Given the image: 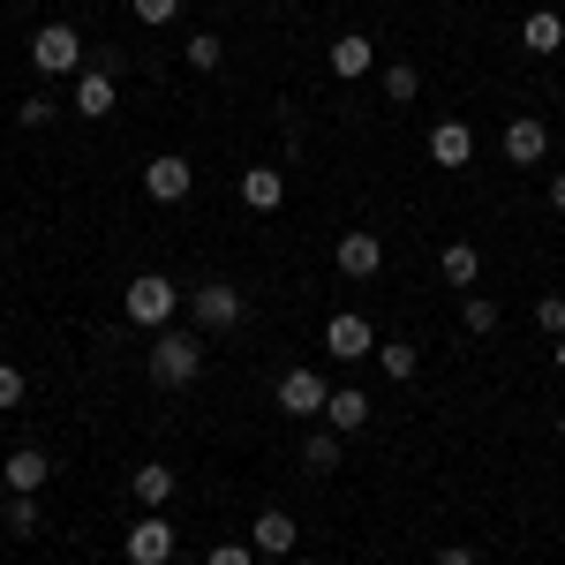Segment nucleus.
<instances>
[{
	"instance_id": "9d476101",
	"label": "nucleus",
	"mask_w": 565,
	"mask_h": 565,
	"mask_svg": "<svg viewBox=\"0 0 565 565\" xmlns=\"http://www.w3.org/2000/svg\"><path fill=\"white\" fill-rule=\"evenodd\" d=\"M271 399H279L287 415H302V423H309V415H324V399H332V392H324V377H317V370H287Z\"/></svg>"
},
{
	"instance_id": "0eeeda50",
	"label": "nucleus",
	"mask_w": 565,
	"mask_h": 565,
	"mask_svg": "<svg viewBox=\"0 0 565 565\" xmlns=\"http://www.w3.org/2000/svg\"><path fill=\"white\" fill-rule=\"evenodd\" d=\"M332 264H340L348 279H377V271H385V242H377L370 226H348L340 249H332Z\"/></svg>"
},
{
	"instance_id": "39448f33",
	"label": "nucleus",
	"mask_w": 565,
	"mask_h": 565,
	"mask_svg": "<svg viewBox=\"0 0 565 565\" xmlns=\"http://www.w3.org/2000/svg\"><path fill=\"white\" fill-rule=\"evenodd\" d=\"M121 558L129 565H174V521H167V513H143V521L121 535Z\"/></svg>"
},
{
	"instance_id": "393cba45",
	"label": "nucleus",
	"mask_w": 565,
	"mask_h": 565,
	"mask_svg": "<svg viewBox=\"0 0 565 565\" xmlns=\"http://www.w3.org/2000/svg\"><path fill=\"white\" fill-rule=\"evenodd\" d=\"M460 324H468L476 340H490V332H498V302H490V295H468V309H460Z\"/></svg>"
},
{
	"instance_id": "412c9836",
	"label": "nucleus",
	"mask_w": 565,
	"mask_h": 565,
	"mask_svg": "<svg viewBox=\"0 0 565 565\" xmlns=\"http://www.w3.org/2000/svg\"><path fill=\"white\" fill-rule=\"evenodd\" d=\"M302 468H309V476H332V468H340V430H332V423H324V430H309Z\"/></svg>"
},
{
	"instance_id": "f3484780",
	"label": "nucleus",
	"mask_w": 565,
	"mask_h": 565,
	"mask_svg": "<svg viewBox=\"0 0 565 565\" xmlns=\"http://www.w3.org/2000/svg\"><path fill=\"white\" fill-rule=\"evenodd\" d=\"M430 159L437 167H468V159H476V129H468V121H437L430 129Z\"/></svg>"
},
{
	"instance_id": "bb28decb",
	"label": "nucleus",
	"mask_w": 565,
	"mask_h": 565,
	"mask_svg": "<svg viewBox=\"0 0 565 565\" xmlns=\"http://www.w3.org/2000/svg\"><path fill=\"white\" fill-rule=\"evenodd\" d=\"M415 90H423V76H415L407 61H392V68H385V98H392V106H407Z\"/></svg>"
},
{
	"instance_id": "a211bd4d",
	"label": "nucleus",
	"mask_w": 565,
	"mask_h": 565,
	"mask_svg": "<svg viewBox=\"0 0 565 565\" xmlns=\"http://www.w3.org/2000/svg\"><path fill=\"white\" fill-rule=\"evenodd\" d=\"M521 45L535 53V61H551V53L565 45V15H551V8H535V15L521 23Z\"/></svg>"
},
{
	"instance_id": "6ab92c4d",
	"label": "nucleus",
	"mask_w": 565,
	"mask_h": 565,
	"mask_svg": "<svg viewBox=\"0 0 565 565\" xmlns=\"http://www.w3.org/2000/svg\"><path fill=\"white\" fill-rule=\"evenodd\" d=\"M324 423H332V430H362V423H370V392L340 385L332 399H324Z\"/></svg>"
},
{
	"instance_id": "6e6552de",
	"label": "nucleus",
	"mask_w": 565,
	"mask_h": 565,
	"mask_svg": "<svg viewBox=\"0 0 565 565\" xmlns=\"http://www.w3.org/2000/svg\"><path fill=\"white\" fill-rule=\"evenodd\" d=\"M324 354H332V362H362V354H377V332H370V317L340 309V317L324 324Z\"/></svg>"
},
{
	"instance_id": "f704fd0d",
	"label": "nucleus",
	"mask_w": 565,
	"mask_h": 565,
	"mask_svg": "<svg viewBox=\"0 0 565 565\" xmlns=\"http://www.w3.org/2000/svg\"><path fill=\"white\" fill-rule=\"evenodd\" d=\"M558 445H565V415H558Z\"/></svg>"
},
{
	"instance_id": "f03ea898",
	"label": "nucleus",
	"mask_w": 565,
	"mask_h": 565,
	"mask_svg": "<svg viewBox=\"0 0 565 565\" xmlns=\"http://www.w3.org/2000/svg\"><path fill=\"white\" fill-rule=\"evenodd\" d=\"M174 309H181V287H174V279H159V271L129 279V295H121V317H129L136 332H167Z\"/></svg>"
},
{
	"instance_id": "a878e982",
	"label": "nucleus",
	"mask_w": 565,
	"mask_h": 565,
	"mask_svg": "<svg viewBox=\"0 0 565 565\" xmlns=\"http://www.w3.org/2000/svg\"><path fill=\"white\" fill-rule=\"evenodd\" d=\"M53 114H61V98H53V90H31V98L15 106V121H23V129H45Z\"/></svg>"
},
{
	"instance_id": "4be33fe9",
	"label": "nucleus",
	"mask_w": 565,
	"mask_h": 565,
	"mask_svg": "<svg viewBox=\"0 0 565 565\" xmlns=\"http://www.w3.org/2000/svg\"><path fill=\"white\" fill-rule=\"evenodd\" d=\"M0 527H8V535H39V498H31V490H15V498H8V505H0Z\"/></svg>"
},
{
	"instance_id": "4468645a",
	"label": "nucleus",
	"mask_w": 565,
	"mask_h": 565,
	"mask_svg": "<svg viewBox=\"0 0 565 565\" xmlns=\"http://www.w3.org/2000/svg\"><path fill=\"white\" fill-rule=\"evenodd\" d=\"M129 490H136V505H143V513H159V505H167V498L181 490V476L167 468V460H143V468L129 476Z\"/></svg>"
},
{
	"instance_id": "1a4fd4ad",
	"label": "nucleus",
	"mask_w": 565,
	"mask_h": 565,
	"mask_svg": "<svg viewBox=\"0 0 565 565\" xmlns=\"http://www.w3.org/2000/svg\"><path fill=\"white\" fill-rule=\"evenodd\" d=\"M295 543H302V527H295V513H279V505H264L257 521H249V551L257 558H287Z\"/></svg>"
},
{
	"instance_id": "f8f14e48",
	"label": "nucleus",
	"mask_w": 565,
	"mask_h": 565,
	"mask_svg": "<svg viewBox=\"0 0 565 565\" xmlns=\"http://www.w3.org/2000/svg\"><path fill=\"white\" fill-rule=\"evenodd\" d=\"M543 151H551V129H543L535 114L505 121V159H513V167H543Z\"/></svg>"
},
{
	"instance_id": "423d86ee",
	"label": "nucleus",
	"mask_w": 565,
	"mask_h": 565,
	"mask_svg": "<svg viewBox=\"0 0 565 565\" xmlns=\"http://www.w3.org/2000/svg\"><path fill=\"white\" fill-rule=\"evenodd\" d=\"M189 189H196V167H189L181 151H159V159L143 167V196H151V204H181Z\"/></svg>"
},
{
	"instance_id": "f257e3e1",
	"label": "nucleus",
	"mask_w": 565,
	"mask_h": 565,
	"mask_svg": "<svg viewBox=\"0 0 565 565\" xmlns=\"http://www.w3.org/2000/svg\"><path fill=\"white\" fill-rule=\"evenodd\" d=\"M151 377L167 392H181V385H196L204 377V332H181V324H167V332H151Z\"/></svg>"
},
{
	"instance_id": "7ed1b4c3",
	"label": "nucleus",
	"mask_w": 565,
	"mask_h": 565,
	"mask_svg": "<svg viewBox=\"0 0 565 565\" xmlns=\"http://www.w3.org/2000/svg\"><path fill=\"white\" fill-rule=\"evenodd\" d=\"M31 68H39V76H84V31H76V23H39Z\"/></svg>"
},
{
	"instance_id": "dca6fc26",
	"label": "nucleus",
	"mask_w": 565,
	"mask_h": 565,
	"mask_svg": "<svg viewBox=\"0 0 565 565\" xmlns=\"http://www.w3.org/2000/svg\"><path fill=\"white\" fill-rule=\"evenodd\" d=\"M242 204L249 212H279L287 204V174L279 167H242Z\"/></svg>"
},
{
	"instance_id": "c85d7f7f",
	"label": "nucleus",
	"mask_w": 565,
	"mask_h": 565,
	"mask_svg": "<svg viewBox=\"0 0 565 565\" xmlns=\"http://www.w3.org/2000/svg\"><path fill=\"white\" fill-rule=\"evenodd\" d=\"M535 324H543L551 340H565V295H543V302H535Z\"/></svg>"
},
{
	"instance_id": "20e7f679",
	"label": "nucleus",
	"mask_w": 565,
	"mask_h": 565,
	"mask_svg": "<svg viewBox=\"0 0 565 565\" xmlns=\"http://www.w3.org/2000/svg\"><path fill=\"white\" fill-rule=\"evenodd\" d=\"M189 309H196V332H234L242 324V287L234 279H204V287H189Z\"/></svg>"
},
{
	"instance_id": "9b49d317",
	"label": "nucleus",
	"mask_w": 565,
	"mask_h": 565,
	"mask_svg": "<svg viewBox=\"0 0 565 565\" xmlns=\"http://www.w3.org/2000/svg\"><path fill=\"white\" fill-rule=\"evenodd\" d=\"M114 106H121V90H114V68H84V76H76V114H84V121H106Z\"/></svg>"
},
{
	"instance_id": "72a5a7b5",
	"label": "nucleus",
	"mask_w": 565,
	"mask_h": 565,
	"mask_svg": "<svg viewBox=\"0 0 565 565\" xmlns=\"http://www.w3.org/2000/svg\"><path fill=\"white\" fill-rule=\"evenodd\" d=\"M551 362H558V370H565V340H558V348H551Z\"/></svg>"
},
{
	"instance_id": "2eb2a0df",
	"label": "nucleus",
	"mask_w": 565,
	"mask_h": 565,
	"mask_svg": "<svg viewBox=\"0 0 565 565\" xmlns=\"http://www.w3.org/2000/svg\"><path fill=\"white\" fill-rule=\"evenodd\" d=\"M324 61H332V76H340V84H354V76H370V68H377V45L362 39V31H348V39H332Z\"/></svg>"
},
{
	"instance_id": "aec40b11",
	"label": "nucleus",
	"mask_w": 565,
	"mask_h": 565,
	"mask_svg": "<svg viewBox=\"0 0 565 565\" xmlns=\"http://www.w3.org/2000/svg\"><path fill=\"white\" fill-rule=\"evenodd\" d=\"M437 271H445V287H476V279H482L476 242H445V257H437Z\"/></svg>"
},
{
	"instance_id": "473e14b6",
	"label": "nucleus",
	"mask_w": 565,
	"mask_h": 565,
	"mask_svg": "<svg viewBox=\"0 0 565 565\" xmlns=\"http://www.w3.org/2000/svg\"><path fill=\"white\" fill-rule=\"evenodd\" d=\"M551 212H565V167L551 174Z\"/></svg>"
},
{
	"instance_id": "7c9ffc66",
	"label": "nucleus",
	"mask_w": 565,
	"mask_h": 565,
	"mask_svg": "<svg viewBox=\"0 0 565 565\" xmlns=\"http://www.w3.org/2000/svg\"><path fill=\"white\" fill-rule=\"evenodd\" d=\"M15 399H23V370H15V362H0V407H15Z\"/></svg>"
},
{
	"instance_id": "2f4dec72",
	"label": "nucleus",
	"mask_w": 565,
	"mask_h": 565,
	"mask_svg": "<svg viewBox=\"0 0 565 565\" xmlns=\"http://www.w3.org/2000/svg\"><path fill=\"white\" fill-rule=\"evenodd\" d=\"M437 565H476V551H468V543H445V551H437Z\"/></svg>"
},
{
	"instance_id": "5701e85b",
	"label": "nucleus",
	"mask_w": 565,
	"mask_h": 565,
	"mask_svg": "<svg viewBox=\"0 0 565 565\" xmlns=\"http://www.w3.org/2000/svg\"><path fill=\"white\" fill-rule=\"evenodd\" d=\"M181 61H189V68H196V76H212L218 61H226V45H218L212 31H189V39H181Z\"/></svg>"
},
{
	"instance_id": "b1692460",
	"label": "nucleus",
	"mask_w": 565,
	"mask_h": 565,
	"mask_svg": "<svg viewBox=\"0 0 565 565\" xmlns=\"http://www.w3.org/2000/svg\"><path fill=\"white\" fill-rule=\"evenodd\" d=\"M377 362H385V377H399V385H407V377L423 370V348H415V340H385V348H377Z\"/></svg>"
},
{
	"instance_id": "cd10ccee",
	"label": "nucleus",
	"mask_w": 565,
	"mask_h": 565,
	"mask_svg": "<svg viewBox=\"0 0 565 565\" xmlns=\"http://www.w3.org/2000/svg\"><path fill=\"white\" fill-rule=\"evenodd\" d=\"M129 8H136L143 31H159V23H174V15H181V0H129Z\"/></svg>"
},
{
	"instance_id": "ddd939ff",
	"label": "nucleus",
	"mask_w": 565,
	"mask_h": 565,
	"mask_svg": "<svg viewBox=\"0 0 565 565\" xmlns=\"http://www.w3.org/2000/svg\"><path fill=\"white\" fill-rule=\"evenodd\" d=\"M0 476H8V490H31V498H39L45 476H53V460H45L39 445H15V452L0 460Z\"/></svg>"
},
{
	"instance_id": "c756f323",
	"label": "nucleus",
	"mask_w": 565,
	"mask_h": 565,
	"mask_svg": "<svg viewBox=\"0 0 565 565\" xmlns=\"http://www.w3.org/2000/svg\"><path fill=\"white\" fill-rule=\"evenodd\" d=\"M204 565H257V551H249V543H218Z\"/></svg>"
}]
</instances>
